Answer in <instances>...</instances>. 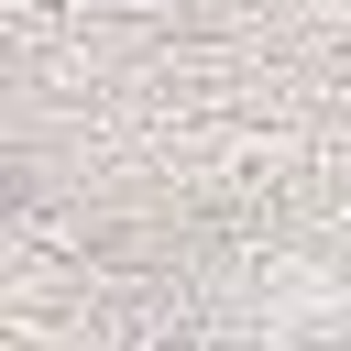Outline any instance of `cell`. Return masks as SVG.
Listing matches in <instances>:
<instances>
[]
</instances>
